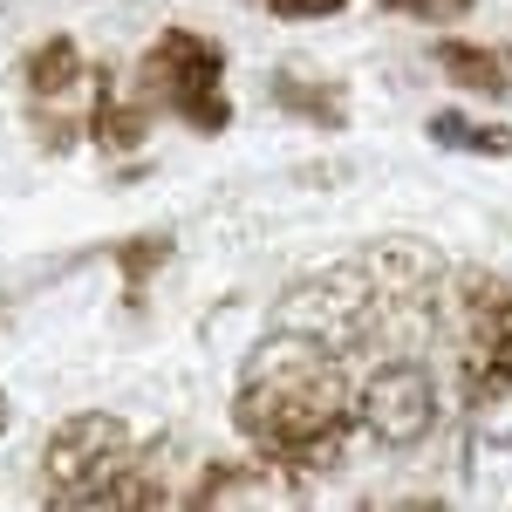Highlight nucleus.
Returning <instances> with one entry per match:
<instances>
[{
	"mask_svg": "<svg viewBox=\"0 0 512 512\" xmlns=\"http://www.w3.org/2000/svg\"><path fill=\"white\" fill-rule=\"evenodd\" d=\"M233 431L280 472H335L362 437V390L315 342H274L233 396Z\"/></svg>",
	"mask_w": 512,
	"mask_h": 512,
	"instance_id": "nucleus-1",
	"label": "nucleus"
},
{
	"mask_svg": "<svg viewBox=\"0 0 512 512\" xmlns=\"http://www.w3.org/2000/svg\"><path fill=\"white\" fill-rule=\"evenodd\" d=\"M41 499L48 506H164L171 492L144 465L137 437L110 410H76L41 444Z\"/></svg>",
	"mask_w": 512,
	"mask_h": 512,
	"instance_id": "nucleus-2",
	"label": "nucleus"
},
{
	"mask_svg": "<svg viewBox=\"0 0 512 512\" xmlns=\"http://www.w3.org/2000/svg\"><path fill=\"white\" fill-rule=\"evenodd\" d=\"M137 96L178 117L198 137H219L233 130V96H226V48L198 28H164L144 62H137Z\"/></svg>",
	"mask_w": 512,
	"mask_h": 512,
	"instance_id": "nucleus-3",
	"label": "nucleus"
},
{
	"mask_svg": "<svg viewBox=\"0 0 512 512\" xmlns=\"http://www.w3.org/2000/svg\"><path fill=\"white\" fill-rule=\"evenodd\" d=\"M444 321H451V349H458L465 403H472V410L512 403V287L499 274L472 267V274L451 280Z\"/></svg>",
	"mask_w": 512,
	"mask_h": 512,
	"instance_id": "nucleus-4",
	"label": "nucleus"
},
{
	"mask_svg": "<svg viewBox=\"0 0 512 512\" xmlns=\"http://www.w3.org/2000/svg\"><path fill=\"white\" fill-rule=\"evenodd\" d=\"M362 431L390 437V444H410L431 431V383L417 362H383L362 383Z\"/></svg>",
	"mask_w": 512,
	"mask_h": 512,
	"instance_id": "nucleus-5",
	"label": "nucleus"
},
{
	"mask_svg": "<svg viewBox=\"0 0 512 512\" xmlns=\"http://www.w3.org/2000/svg\"><path fill=\"white\" fill-rule=\"evenodd\" d=\"M437 69H444V82H458L465 96H485V103H506V96H512L506 55H499V48H485V41L444 35V41H437Z\"/></svg>",
	"mask_w": 512,
	"mask_h": 512,
	"instance_id": "nucleus-6",
	"label": "nucleus"
},
{
	"mask_svg": "<svg viewBox=\"0 0 512 512\" xmlns=\"http://www.w3.org/2000/svg\"><path fill=\"white\" fill-rule=\"evenodd\" d=\"M21 82H28V103H35V110H55V103H69L82 82H89V62H82V48L69 35H48L35 55H28Z\"/></svg>",
	"mask_w": 512,
	"mask_h": 512,
	"instance_id": "nucleus-7",
	"label": "nucleus"
},
{
	"mask_svg": "<svg viewBox=\"0 0 512 512\" xmlns=\"http://www.w3.org/2000/svg\"><path fill=\"white\" fill-rule=\"evenodd\" d=\"M89 137L103 151H137L151 137V103L144 96H117L110 76H96L89 82Z\"/></svg>",
	"mask_w": 512,
	"mask_h": 512,
	"instance_id": "nucleus-8",
	"label": "nucleus"
},
{
	"mask_svg": "<svg viewBox=\"0 0 512 512\" xmlns=\"http://www.w3.org/2000/svg\"><path fill=\"white\" fill-rule=\"evenodd\" d=\"M431 144L437 151H472V158H512V123H472L465 110H437Z\"/></svg>",
	"mask_w": 512,
	"mask_h": 512,
	"instance_id": "nucleus-9",
	"label": "nucleus"
},
{
	"mask_svg": "<svg viewBox=\"0 0 512 512\" xmlns=\"http://www.w3.org/2000/svg\"><path fill=\"white\" fill-rule=\"evenodd\" d=\"M274 96L294 110V117H308V123H321V130H342V96L335 89H321V82H301L294 69H280L274 76Z\"/></svg>",
	"mask_w": 512,
	"mask_h": 512,
	"instance_id": "nucleus-10",
	"label": "nucleus"
},
{
	"mask_svg": "<svg viewBox=\"0 0 512 512\" xmlns=\"http://www.w3.org/2000/svg\"><path fill=\"white\" fill-rule=\"evenodd\" d=\"M164 260H171V239H164V233H137V239H123V246H117V267H123V294H130V308L144 301V280L158 274Z\"/></svg>",
	"mask_w": 512,
	"mask_h": 512,
	"instance_id": "nucleus-11",
	"label": "nucleus"
},
{
	"mask_svg": "<svg viewBox=\"0 0 512 512\" xmlns=\"http://www.w3.org/2000/svg\"><path fill=\"white\" fill-rule=\"evenodd\" d=\"M376 7H390L403 21H431V28H451V21H465L478 0H376Z\"/></svg>",
	"mask_w": 512,
	"mask_h": 512,
	"instance_id": "nucleus-12",
	"label": "nucleus"
},
{
	"mask_svg": "<svg viewBox=\"0 0 512 512\" xmlns=\"http://www.w3.org/2000/svg\"><path fill=\"white\" fill-rule=\"evenodd\" d=\"M274 21H328V14H342L349 0H260Z\"/></svg>",
	"mask_w": 512,
	"mask_h": 512,
	"instance_id": "nucleus-13",
	"label": "nucleus"
},
{
	"mask_svg": "<svg viewBox=\"0 0 512 512\" xmlns=\"http://www.w3.org/2000/svg\"><path fill=\"white\" fill-rule=\"evenodd\" d=\"M0 431H7V390H0Z\"/></svg>",
	"mask_w": 512,
	"mask_h": 512,
	"instance_id": "nucleus-14",
	"label": "nucleus"
}]
</instances>
